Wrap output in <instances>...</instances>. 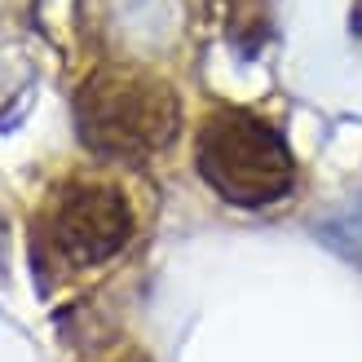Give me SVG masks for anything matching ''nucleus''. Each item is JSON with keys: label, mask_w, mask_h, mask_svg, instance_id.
Instances as JSON below:
<instances>
[{"label": "nucleus", "mask_w": 362, "mask_h": 362, "mask_svg": "<svg viewBox=\"0 0 362 362\" xmlns=\"http://www.w3.org/2000/svg\"><path fill=\"white\" fill-rule=\"evenodd\" d=\"M53 243L76 265H98L129 243L133 212L115 186H71L53 204Z\"/></svg>", "instance_id": "3"}, {"label": "nucleus", "mask_w": 362, "mask_h": 362, "mask_svg": "<svg viewBox=\"0 0 362 362\" xmlns=\"http://www.w3.org/2000/svg\"><path fill=\"white\" fill-rule=\"evenodd\" d=\"M133 362H141V358H133Z\"/></svg>", "instance_id": "5"}, {"label": "nucleus", "mask_w": 362, "mask_h": 362, "mask_svg": "<svg viewBox=\"0 0 362 362\" xmlns=\"http://www.w3.org/2000/svg\"><path fill=\"white\" fill-rule=\"evenodd\" d=\"M194 159L208 186L243 208L274 204L296 181L292 151L279 137V129H269L265 119L247 111H216L199 129Z\"/></svg>", "instance_id": "2"}, {"label": "nucleus", "mask_w": 362, "mask_h": 362, "mask_svg": "<svg viewBox=\"0 0 362 362\" xmlns=\"http://www.w3.org/2000/svg\"><path fill=\"white\" fill-rule=\"evenodd\" d=\"M76 119L84 146L115 159H141L168 146L177 133V98L141 71H98L76 98Z\"/></svg>", "instance_id": "1"}, {"label": "nucleus", "mask_w": 362, "mask_h": 362, "mask_svg": "<svg viewBox=\"0 0 362 362\" xmlns=\"http://www.w3.org/2000/svg\"><path fill=\"white\" fill-rule=\"evenodd\" d=\"M318 239L327 243L340 261H349V265L362 269V199L336 208L332 216H322V221H318Z\"/></svg>", "instance_id": "4"}]
</instances>
